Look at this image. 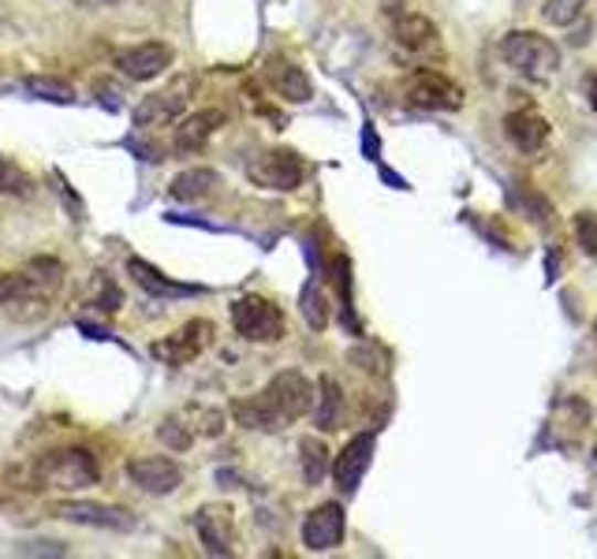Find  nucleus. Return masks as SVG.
<instances>
[{
  "mask_svg": "<svg viewBox=\"0 0 597 559\" xmlns=\"http://www.w3.org/2000/svg\"><path fill=\"white\" fill-rule=\"evenodd\" d=\"M64 283V265L56 258H34L26 269L4 272L0 277V307L23 313V318H38L53 302V295Z\"/></svg>",
  "mask_w": 597,
  "mask_h": 559,
  "instance_id": "nucleus-1",
  "label": "nucleus"
},
{
  "mask_svg": "<svg viewBox=\"0 0 597 559\" xmlns=\"http://www.w3.org/2000/svg\"><path fill=\"white\" fill-rule=\"evenodd\" d=\"M97 477H102V470H97V459L86 448H61L38 459V482L49 488H61V493L90 488L97 485Z\"/></svg>",
  "mask_w": 597,
  "mask_h": 559,
  "instance_id": "nucleus-2",
  "label": "nucleus"
},
{
  "mask_svg": "<svg viewBox=\"0 0 597 559\" xmlns=\"http://www.w3.org/2000/svg\"><path fill=\"white\" fill-rule=\"evenodd\" d=\"M501 56L508 61V67H515L519 75L534 78V83H545V78H553L556 67H561V49H556L550 37H542V34H534V31L504 34Z\"/></svg>",
  "mask_w": 597,
  "mask_h": 559,
  "instance_id": "nucleus-3",
  "label": "nucleus"
},
{
  "mask_svg": "<svg viewBox=\"0 0 597 559\" xmlns=\"http://www.w3.org/2000/svg\"><path fill=\"white\" fill-rule=\"evenodd\" d=\"M232 325L250 343H280L284 340V313L277 302L262 295H243L232 302Z\"/></svg>",
  "mask_w": 597,
  "mask_h": 559,
  "instance_id": "nucleus-4",
  "label": "nucleus"
},
{
  "mask_svg": "<svg viewBox=\"0 0 597 559\" xmlns=\"http://www.w3.org/2000/svg\"><path fill=\"white\" fill-rule=\"evenodd\" d=\"M49 515L64 518V523H75V526L113 529V534H131V529L139 526V515H131L127 507L94 504V499H56V504H49Z\"/></svg>",
  "mask_w": 597,
  "mask_h": 559,
  "instance_id": "nucleus-5",
  "label": "nucleus"
},
{
  "mask_svg": "<svg viewBox=\"0 0 597 559\" xmlns=\"http://www.w3.org/2000/svg\"><path fill=\"white\" fill-rule=\"evenodd\" d=\"M247 180L262 191H296L307 180V161L296 150H266L247 164Z\"/></svg>",
  "mask_w": 597,
  "mask_h": 559,
  "instance_id": "nucleus-6",
  "label": "nucleus"
},
{
  "mask_svg": "<svg viewBox=\"0 0 597 559\" xmlns=\"http://www.w3.org/2000/svg\"><path fill=\"white\" fill-rule=\"evenodd\" d=\"M262 396H266V404L273 407V415L280 418V426L299 421L302 415H310V407H315V385H310L299 369H280L277 377L262 388Z\"/></svg>",
  "mask_w": 597,
  "mask_h": 559,
  "instance_id": "nucleus-7",
  "label": "nucleus"
},
{
  "mask_svg": "<svg viewBox=\"0 0 597 559\" xmlns=\"http://www.w3.org/2000/svg\"><path fill=\"white\" fill-rule=\"evenodd\" d=\"M194 90V75H175L164 90H153L150 97H142L139 109H135V127H164L172 120H180V112L188 109Z\"/></svg>",
  "mask_w": 597,
  "mask_h": 559,
  "instance_id": "nucleus-8",
  "label": "nucleus"
},
{
  "mask_svg": "<svg viewBox=\"0 0 597 559\" xmlns=\"http://www.w3.org/2000/svg\"><path fill=\"white\" fill-rule=\"evenodd\" d=\"M404 94H407V105L429 109V112H456L459 105H463V90L440 72H415L407 78Z\"/></svg>",
  "mask_w": 597,
  "mask_h": 559,
  "instance_id": "nucleus-9",
  "label": "nucleus"
},
{
  "mask_svg": "<svg viewBox=\"0 0 597 559\" xmlns=\"http://www.w3.org/2000/svg\"><path fill=\"white\" fill-rule=\"evenodd\" d=\"M213 343V321L205 318H194L188 321L183 329H175L172 336H164L153 343V358H161L164 366H188V362H194L202 355L205 347Z\"/></svg>",
  "mask_w": 597,
  "mask_h": 559,
  "instance_id": "nucleus-10",
  "label": "nucleus"
},
{
  "mask_svg": "<svg viewBox=\"0 0 597 559\" xmlns=\"http://www.w3.org/2000/svg\"><path fill=\"white\" fill-rule=\"evenodd\" d=\"M172 64H175V49L164 42H142L116 53V72L131 78V83H153V78H161Z\"/></svg>",
  "mask_w": 597,
  "mask_h": 559,
  "instance_id": "nucleus-11",
  "label": "nucleus"
},
{
  "mask_svg": "<svg viewBox=\"0 0 597 559\" xmlns=\"http://www.w3.org/2000/svg\"><path fill=\"white\" fill-rule=\"evenodd\" d=\"M127 477L150 496H169L183 485V466L169 455H142L127 463Z\"/></svg>",
  "mask_w": 597,
  "mask_h": 559,
  "instance_id": "nucleus-12",
  "label": "nucleus"
},
{
  "mask_svg": "<svg viewBox=\"0 0 597 559\" xmlns=\"http://www.w3.org/2000/svg\"><path fill=\"white\" fill-rule=\"evenodd\" d=\"M374 451H377V437L374 433H359L348 440V448L337 455V463H332V482H337L340 493H355L362 485V477H366L370 463H374Z\"/></svg>",
  "mask_w": 597,
  "mask_h": 559,
  "instance_id": "nucleus-13",
  "label": "nucleus"
},
{
  "mask_svg": "<svg viewBox=\"0 0 597 559\" xmlns=\"http://www.w3.org/2000/svg\"><path fill=\"white\" fill-rule=\"evenodd\" d=\"M344 529H348L344 507L321 504L302 518V545H307L310 552H332V548L344 541Z\"/></svg>",
  "mask_w": 597,
  "mask_h": 559,
  "instance_id": "nucleus-14",
  "label": "nucleus"
},
{
  "mask_svg": "<svg viewBox=\"0 0 597 559\" xmlns=\"http://www.w3.org/2000/svg\"><path fill=\"white\" fill-rule=\"evenodd\" d=\"M194 529H199V545L205 556L213 559H224L232 556V512L228 507H217V504H205L194 512Z\"/></svg>",
  "mask_w": 597,
  "mask_h": 559,
  "instance_id": "nucleus-15",
  "label": "nucleus"
},
{
  "mask_svg": "<svg viewBox=\"0 0 597 559\" xmlns=\"http://www.w3.org/2000/svg\"><path fill=\"white\" fill-rule=\"evenodd\" d=\"M224 123H228V116H224L221 109H199V112H191L188 120L175 127V135H172L175 153H183V157L202 153L205 142H210Z\"/></svg>",
  "mask_w": 597,
  "mask_h": 559,
  "instance_id": "nucleus-16",
  "label": "nucleus"
},
{
  "mask_svg": "<svg viewBox=\"0 0 597 559\" xmlns=\"http://www.w3.org/2000/svg\"><path fill=\"white\" fill-rule=\"evenodd\" d=\"M266 83L273 86V94L291 105H307L310 97H315V86H310L307 72H302L299 64L284 61V56H273L266 64Z\"/></svg>",
  "mask_w": 597,
  "mask_h": 559,
  "instance_id": "nucleus-17",
  "label": "nucleus"
},
{
  "mask_svg": "<svg viewBox=\"0 0 597 559\" xmlns=\"http://www.w3.org/2000/svg\"><path fill=\"white\" fill-rule=\"evenodd\" d=\"M127 272H131V280L139 283L146 295H153V299H183V295H199V291H202V288H191V283H175V280H169L161 269H153V265H150V261H142V258H131V261H127Z\"/></svg>",
  "mask_w": 597,
  "mask_h": 559,
  "instance_id": "nucleus-18",
  "label": "nucleus"
},
{
  "mask_svg": "<svg viewBox=\"0 0 597 559\" xmlns=\"http://www.w3.org/2000/svg\"><path fill=\"white\" fill-rule=\"evenodd\" d=\"M504 131H508V139H512L519 150L523 153H537V150H545V142H550V120L545 116H537V112H512L504 120Z\"/></svg>",
  "mask_w": 597,
  "mask_h": 559,
  "instance_id": "nucleus-19",
  "label": "nucleus"
},
{
  "mask_svg": "<svg viewBox=\"0 0 597 559\" xmlns=\"http://www.w3.org/2000/svg\"><path fill=\"white\" fill-rule=\"evenodd\" d=\"M393 37H396L399 49H407V53H429V49H437V37L440 34H437L434 19H426V15H418V12H407V15L396 19Z\"/></svg>",
  "mask_w": 597,
  "mask_h": 559,
  "instance_id": "nucleus-20",
  "label": "nucleus"
},
{
  "mask_svg": "<svg viewBox=\"0 0 597 559\" xmlns=\"http://www.w3.org/2000/svg\"><path fill=\"white\" fill-rule=\"evenodd\" d=\"M221 175L213 169H188L169 183V198L175 202H205L210 194H217Z\"/></svg>",
  "mask_w": 597,
  "mask_h": 559,
  "instance_id": "nucleus-21",
  "label": "nucleus"
},
{
  "mask_svg": "<svg viewBox=\"0 0 597 559\" xmlns=\"http://www.w3.org/2000/svg\"><path fill=\"white\" fill-rule=\"evenodd\" d=\"M232 418H236L243 429H258V433H277V429H280V418L273 415L266 396L236 399V404H232Z\"/></svg>",
  "mask_w": 597,
  "mask_h": 559,
  "instance_id": "nucleus-22",
  "label": "nucleus"
},
{
  "mask_svg": "<svg viewBox=\"0 0 597 559\" xmlns=\"http://www.w3.org/2000/svg\"><path fill=\"white\" fill-rule=\"evenodd\" d=\"M299 466H302V482L321 485L329 474V448L318 437H302L299 440Z\"/></svg>",
  "mask_w": 597,
  "mask_h": 559,
  "instance_id": "nucleus-23",
  "label": "nucleus"
},
{
  "mask_svg": "<svg viewBox=\"0 0 597 559\" xmlns=\"http://www.w3.org/2000/svg\"><path fill=\"white\" fill-rule=\"evenodd\" d=\"M23 90L34 97V101H45V105H75L79 97H75L72 83H64V78H53V75H31L23 78Z\"/></svg>",
  "mask_w": 597,
  "mask_h": 559,
  "instance_id": "nucleus-24",
  "label": "nucleus"
},
{
  "mask_svg": "<svg viewBox=\"0 0 597 559\" xmlns=\"http://www.w3.org/2000/svg\"><path fill=\"white\" fill-rule=\"evenodd\" d=\"M318 410H315V421H318V429H337L340 426V410H344V396H340V385L332 377H321V385H318Z\"/></svg>",
  "mask_w": 597,
  "mask_h": 559,
  "instance_id": "nucleus-25",
  "label": "nucleus"
},
{
  "mask_svg": "<svg viewBox=\"0 0 597 559\" xmlns=\"http://www.w3.org/2000/svg\"><path fill=\"white\" fill-rule=\"evenodd\" d=\"M299 310H302V321H307V325L315 329V332H321V329L329 325V299H326V291L318 288V280H310L307 288H302Z\"/></svg>",
  "mask_w": 597,
  "mask_h": 559,
  "instance_id": "nucleus-26",
  "label": "nucleus"
},
{
  "mask_svg": "<svg viewBox=\"0 0 597 559\" xmlns=\"http://www.w3.org/2000/svg\"><path fill=\"white\" fill-rule=\"evenodd\" d=\"M34 191V180L26 175L12 157L0 153V194H8V198H26V194Z\"/></svg>",
  "mask_w": 597,
  "mask_h": 559,
  "instance_id": "nucleus-27",
  "label": "nucleus"
},
{
  "mask_svg": "<svg viewBox=\"0 0 597 559\" xmlns=\"http://www.w3.org/2000/svg\"><path fill=\"white\" fill-rule=\"evenodd\" d=\"M158 440L161 444H169V451H188L194 444V426H188L183 418H164L158 426Z\"/></svg>",
  "mask_w": 597,
  "mask_h": 559,
  "instance_id": "nucleus-28",
  "label": "nucleus"
},
{
  "mask_svg": "<svg viewBox=\"0 0 597 559\" xmlns=\"http://www.w3.org/2000/svg\"><path fill=\"white\" fill-rule=\"evenodd\" d=\"M586 0H545V19L553 26H572L583 15Z\"/></svg>",
  "mask_w": 597,
  "mask_h": 559,
  "instance_id": "nucleus-29",
  "label": "nucleus"
},
{
  "mask_svg": "<svg viewBox=\"0 0 597 559\" xmlns=\"http://www.w3.org/2000/svg\"><path fill=\"white\" fill-rule=\"evenodd\" d=\"M575 239H579L583 254L597 258V213H579L575 217Z\"/></svg>",
  "mask_w": 597,
  "mask_h": 559,
  "instance_id": "nucleus-30",
  "label": "nucleus"
},
{
  "mask_svg": "<svg viewBox=\"0 0 597 559\" xmlns=\"http://www.w3.org/2000/svg\"><path fill=\"white\" fill-rule=\"evenodd\" d=\"M120 288H116V283H105V288H102V295H97L94 299V310L97 313H116V310H120Z\"/></svg>",
  "mask_w": 597,
  "mask_h": 559,
  "instance_id": "nucleus-31",
  "label": "nucleus"
},
{
  "mask_svg": "<svg viewBox=\"0 0 597 559\" xmlns=\"http://www.w3.org/2000/svg\"><path fill=\"white\" fill-rule=\"evenodd\" d=\"M64 552H67V548L61 541H49V548H45V541L19 545V556H64Z\"/></svg>",
  "mask_w": 597,
  "mask_h": 559,
  "instance_id": "nucleus-32",
  "label": "nucleus"
},
{
  "mask_svg": "<svg viewBox=\"0 0 597 559\" xmlns=\"http://www.w3.org/2000/svg\"><path fill=\"white\" fill-rule=\"evenodd\" d=\"M164 221H169V224H191V228H205V232H224L221 224L202 221V217H188V213H164Z\"/></svg>",
  "mask_w": 597,
  "mask_h": 559,
  "instance_id": "nucleus-33",
  "label": "nucleus"
},
{
  "mask_svg": "<svg viewBox=\"0 0 597 559\" xmlns=\"http://www.w3.org/2000/svg\"><path fill=\"white\" fill-rule=\"evenodd\" d=\"M586 101H590V109H597V75L586 78Z\"/></svg>",
  "mask_w": 597,
  "mask_h": 559,
  "instance_id": "nucleus-34",
  "label": "nucleus"
},
{
  "mask_svg": "<svg viewBox=\"0 0 597 559\" xmlns=\"http://www.w3.org/2000/svg\"><path fill=\"white\" fill-rule=\"evenodd\" d=\"M102 4H120V0H102Z\"/></svg>",
  "mask_w": 597,
  "mask_h": 559,
  "instance_id": "nucleus-35",
  "label": "nucleus"
},
{
  "mask_svg": "<svg viewBox=\"0 0 597 559\" xmlns=\"http://www.w3.org/2000/svg\"><path fill=\"white\" fill-rule=\"evenodd\" d=\"M594 463H597V448H594Z\"/></svg>",
  "mask_w": 597,
  "mask_h": 559,
  "instance_id": "nucleus-36",
  "label": "nucleus"
}]
</instances>
